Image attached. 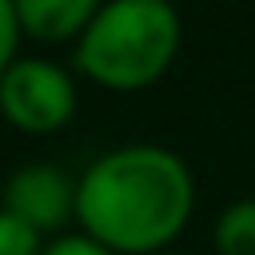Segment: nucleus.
<instances>
[{
  "mask_svg": "<svg viewBox=\"0 0 255 255\" xmlns=\"http://www.w3.org/2000/svg\"><path fill=\"white\" fill-rule=\"evenodd\" d=\"M104 8V0H16L20 32L44 44L80 40V32L92 24V16Z\"/></svg>",
  "mask_w": 255,
  "mask_h": 255,
  "instance_id": "obj_5",
  "label": "nucleus"
},
{
  "mask_svg": "<svg viewBox=\"0 0 255 255\" xmlns=\"http://www.w3.org/2000/svg\"><path fill=\"white\" fill-rule=\"evenodd\" d=\"M76 116V80L68 68L28 56L0 72V120L24 135H52Z\"/></svg>",
  "mask_w": 255,
  "mask_h": 255,
  "instance_id": "obj_3",
  "label": "nucleus"
},
{
  "mask_svg": "<svg viewBox=\"0 0 255 255\" xmlns=\"http://www.w3.org/2000/svg\"><path fill=\"white\" fill-rule=\"evenodd\" d=\"M0 207H8L40 235H48L60 231L68 219H76V183L52 163H28L8 175Z\"/></svg>",
  "mask_w": 255,
  "mask_h": 255,
  "instance_id": "obj_4",
  "label": "nucleus"
},
{
  "mask_svg": "<svg viewBox=\"0 0 255 255\" xmlns=\"http://www.w3.org/2000/svg\"><path fill=\"white\" fill-rule=\"evenodd\" d=\"M40 251H44V235L8 207H0V255H40Z\"/></svg>",
  "mask_w": 255,
  "mask_h": 255,
  "instance_id": "obj_7",
  "label": "nucleus"
},
{
  "mask_svg": "<svg viewBox=\"0 0 255 255\" xmlns=\"http://www.w3.org/2000/svg\"><path fill=\"white\" fill-rule=\"evenodd\" d=\"M20 20H16V0H0V72L8 64H16V48H20Z\"/></svg>",
  "mask_w": 255,
  "mask_h": 255,
  "instance_id": "obj_8",
  "label": "nucleus"
},
{
  "mask_svg": "<svg viewBox=\"0 0 255 255\" xmlns=\"http://www.w3.org/2000/svg\"><path fill=\"white\" fill-rule=\"evenodd\" d=\"M195 179L187 163L159 143L104 151L76 183V219L84 235L116 255H159L191 219Z\"/></svg>",
  "mask_w": 255,
  "mask_h": 255,
  "instance_id": "obj_1",
  "label": "nucleus"
},
{
  "mask_svg": "<svg viewBox=\"0 0 255 255\" xmlns=\"http://www.w3.org/2000/svg\"><path fill=\"white\" fill-rule=\"evenodd\" d=\"M159 255H179V251H159Z\"/></svg>",
  "mask_w": 255,
  "mask_h": 255,
  "instance_id": "obj_10",
  "label": "nucleus"
},
{
  "mask_svg": "<svg viewBox=\"0 0 255 255\" xmlns=\"http://www.w3.org/2000/svg\"><path fill=\"white\" fill-rule=\"evenodd\" d=\"M179 12L171 0H104L80 32L72 64L100 88L135 92L155 84L179 52Z\"/></svg>",
  "mask_w": 255,
  "mask_h": 255,
  "instance_id": "obj_2",
  "label": "nucleus"
},
{
  "mask_svg": "<svg viewBox=\"0 0 255 255\" xmlns=\"http://www.w3.org/2000/svg\"><path fill=\"white\" fill-rule=\"evenodd\" d=\"M40 255H116V251H108L104 243H96L92 235H60V239H52V243H44V251Z\"/></svg>",
  "mask_w": 255,
  "mask_h": 255,
  "instance_id": "obj_9",
  "label": "nucleus"
},
{
  "mask_svg": "<svg viewBox=\"0 0 255 255\" xmlns=\"http://www.w3.org/2000/svg\"><path fill=\"white\" fill-rule=\"evenodd\" d=\"M211 243L219 255H255V199H235L223 207L211 227Z\"/></svg>",
  "mask_w": 255,
  "mask_h": 255,
  "instance_id": "obj_6",
  "label": "nucleus"
}]
</instances>
